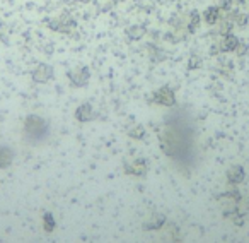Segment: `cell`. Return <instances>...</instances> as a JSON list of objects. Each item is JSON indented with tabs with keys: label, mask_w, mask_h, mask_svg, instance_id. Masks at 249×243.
Wrapping results in <instances>:
<instances>
[{
	"label": "cell",
	"mask_w": 249,
	"mask_h": 243,
	"mask_svg": "<svg viewBox=\"0 0 249 243\" xmlns=\"http://www.w3.org/2000/svg\"><path fill=\"white\" fill-rule=\"evenodd\" d=\"M50 28L55 29V31L67 33V35H69V33L75 28V21H73V18H70L69 14H62L60 18L53 19V21L50 22Z\"/></svg>",
	"instance_id": "6da1fadb"
},
{
	"label": "cell",
	"mask_w": 249,
	"mask_h": 243,
	"mask_svg": "<svg viewBox=\"0 0 249 243\" xmlns=\"http://www.w3.org/2000/svg\"><path fill=\"white\" fill-rule=\"evenodd\" d=\"M89 69L87 67H77V69H72L69 72V79L70 82L73 84V86L80 87L84 86V84H87V81H89Z\"/></svg>",
	"instance_id": "7a4b0ae2"
},
{
	"label": "cell",
	"mask_w": 249,
	"mask_h": 243,
	"mask_svg": "<svg viewBox=\"0 0 249 243\" xmlns=\"http://www.w3.org/2000/svg\"><path fill=\"white\" fill-rule=\"evenodd\" d=\"M53 77V69L48 63H39L35 70H33V81L35 82H48Z\"/></svg>",
	"instance_id": "3957f363"
},
{
	"label": "cell",
	"mask_w": 249,
	"mask_h": 243,
	"mask_svg": "<svg viewBox=\"0 0 249 243\" xmlns=\"http://www.w3.org/2000/svg\"><path fill=\"white\" fill-rule=\"evenodd\" d=\"M154 101H157V103H160V104H173L174 103L173 91H171L169 87H162V89H159L156 93V96H154Z\"/></svg>",
	"instance_id": "277c9868"
},
{
	"label": "cell",
	"mask_w": 249,
	"mask_h": 243,
	"mask_svg": "<svg viewBox=\"0 0 249 243\" xmlns=\"http://www.w3.org/2000/svg\"><path fill=\"white\" fill-rule=\"evenodd\" d=\"M239 46V40L235 38L234 35H231V33H227L225 35V38L222 40V48H224V52H235V48Z\"/></svg>",
	"instance_id": "5b68a950"
},
{
	"label": "cell",
	"mask_w": 249,
	"mask_h": 243,
	"mask_svg": "<svg viewBox=\"0 0 249 243\" xmlns=\"http://www.w3.org/2000/svg\"><path fill=\"white\" fill-rule=\"evenodd\" d=\"M218 19H220V9L218 7H208L205 11V21L208 24H217Z\"/></svg>",
	"instance_id": "8992f818"
},
{
	"label": "cell",
	"mask_w": 249,
	"mask_h": 243,
	"mask_svg": "<svg viewBox=\"0 0 249 243\" xmlns=\"http://www.w3.org/2000/svg\"><path fill=\"white\" fill-rule=\"evenodd\" d=\"M126 35H128L132 40H140L143 35H145V28H143V26H133V28L126 29Z\"/></svg>",
	"instance_id": "52a82bcc"
},
{
	"label": "cell",
	"mask_w": 249,
	"mask_h": 243,
	"mask_svg": "<svg viewBox=\"0 0 249 243\" xmlns=\"http://www.w3.org/2000/svg\"><path fill=\"white\" fill-rule=\"evenodd\" d=\"M90 117H92V111H90L89 104H84V106H80L77 110V118L79 120H90Z\"/></svg>",
	"instance_id": "ba28073f"
},
{
	"label": "cell",
	"mask_w": 249,
	"mask_h": 243,
	"mask_svg": "<svg viewBox=\"0 0 249 243\" xmlns=\"http://www.w3.org/2000/svg\"><path fill=\"white\" fill-rule=\"evenodd\" d=\"M198 22H200V16H198V12H193L190 18V26H188V29H190V31H195V29L198 28Z\"/></svg>",
	"instance_id": "9c48e42d"
},
{
	"label": "cell",
	"mask_w": 249,
	"mask_h": 243,
	"mask_svg": "<svg viewBox=\"0 0 249 243\" xmlns=\"http://www.w3.org/2000/svg\"><path fill=\"white\" fill-rule=\"evenodd\" d=\"M229 177H231V180L239 182V180H241V178H242L241 170H239V168H235V170H231V175H229Z\"/></svg>",
	"instance_id": "30bf717a"
},
{
	"label": "cell",
	"mask_w": 249,
	"mask_h": 243,
	"mask_svg": "<svg viewBox=\"0 0 249 243\" xmlns=\"http://www.w3.org/2000/svg\"><path fill=\"white\" fill-rule=\"evenodd\" d=\"M200 63H201V60L198 59L196 55L191 57V59H190V69H198V67H200Z\"/></svg>",
	"instance_id": "8fae6325"
},
{
	"label": "cell",
	"mask_w": 249,
	"mask_h": 243,
	"mask_svg": "<svg viewBox=\"0 0 249 243\" xmlns=\"http://www.w3.org/2000/svg\"><path fill=\"white\" fill-rule=\"evenodd\" d=\"M2 33H4V24H2V21H0V36H2Z\"/></svg>",
	"instance_id": "7c38bea8"
},
{
	"label": "cell",
	"mask_w": 249,
	"mask_h": 243,
	"mask_svg": "<svg viewBox=\"0 0 249 243\" xmlns=\"http://www.w3.org/2000/svg\"><path fill=\"white\" fill-rule=\"evenodd\" d=\"M113 2H121V0H113Z\"/></svg>",
	"instance_id": "4fadbf2b"
}]
</instances>
